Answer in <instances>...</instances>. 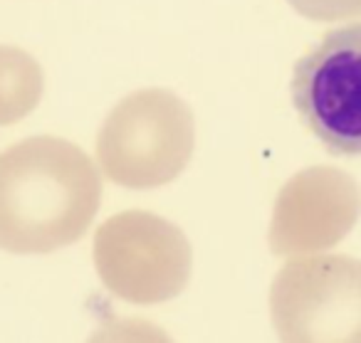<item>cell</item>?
I'll list each match as a JSON object with an SVG mask.
<instances>
[{
	"label": "cell",
	"instance_id": "1",
	"mask_svg": "<svg viewBox=\"0 0 361 343\" xmlns=\"http://www.w3.org/2000/svg\"><path fill=\"white\" fill-rule=\"evenodd\" d=\"M102 180L90 156L55 136H32L0 154V249L50 254L90 230Z\"/></svg>",
	"mask_w": 361,
	"mask_h": 343
},
{
	"label": "cell",
	"instance_id": "4",
	"mask_svg": "<svg viewBox=\"0 0 361 343\" xmlns=\"http://www.w3.org/2000/svg\"><path fill=\"white\" fill-rule=\"evenodd\" d=\"M275 333L287 343H361V259H292L270 287Z\"/></svg>",
	"mask_w": 361,
	"mask_h": 343
},
{
	"label": "cell",
	"instance_id": "3",
	"mask_svg": "<svg viewBox=\"0 0 361 343\" xmlns=\"http://www.w3.org/2000/svg\"><path fill=\"white\" fill-rule=\"evenodd\" d=\"M94 269L116 299L164 304L186 289L193 269L183 230L146 210L111 215L94 235Z\"/></svg>",
	"mask_w": 361,
	"mask_h": 343
},
{
	"label": "cell",
	"instance_id": "2",
	"mask_svg": "<svg viewBox=\"0 0 361 343\" xmlns=\"http://www.w3.org/2000/svg\"><path fill=\"white\" fill-rule=\"evenodd\" d=\"M196 146L193 111L169 89L124 96L97 136V161L106 178L131 190L161 188L186 170Z\"/></svg>",
	"mask_w": 361,
	"mask_h": 343
},
{
	"label": "cell",
	"instance_id": "8",
	"mask_svg": "<svg viewBox=\"0 0 361 343\" xmlns=\"http://www.w3.org/2000/svg\"><path fill=\"white\" fill-rule=\"evenodd\" d=\"M302 18L317 23H339L361 18V0H287Z\"/></svg>",
	"mask_w": 361,
	"mask_h": 343
},
{
	"label": "cell",
	"instance_id": "6",
	"mask_svg": "<svg viewBox=\"0 0 361 343\" xmlns=\"http://www.w3.org/2000/svg\"><path fill=\"white\" fill-rule=\"evenodd\" d=\"M361 215V190L329 166L305 168L282 185L270 223L275 254H310L339 244Z\"/></svg>",
	"mask_w": 361,
	"mask_h": 343
},
{
	"label": "cell",
	"instance_id": "7",
	"mask_svg": "<svg viewBox=\"0 0 361 343\" xmlns=\"http://www.w3.org/2000/svg\"><path fill=\"white\" fill-rule=\"evenodd\" d=\"M45 77L35 57L13 45H0V126L25 119L42 99Z\"/></svg>",
	"mask_w": 361,
	"mask_h": 343
},
{
	"label": "cell",
	"instance_id": "5",
	"mask_svg": "<svg viewBox=\"0 0 361 343\" xmlns=\"http://www.w3.org/2000/svg\"><path fill=\"white\" fill-rule=\"evenodd\" d=\"M292 104L334 156H361V23L329 30L292 72Z\"/></svg>",
	"mask_w": 361,
	"mask_h": 343
}]
</instances>
